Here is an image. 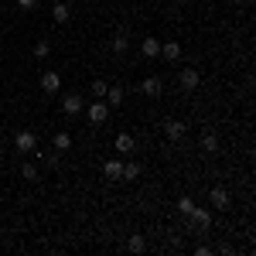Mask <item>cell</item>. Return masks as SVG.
Here are the masks:
<instances>
[{
	"label": "cell",
	"instance_id": "1",
	"mask_svg": "<svg viewBox=\"0 0 256 256\" xmlns=\"http://www.w3.org/2000/svg\"><path fill=\"white\" fill-rule=\"evenodd\" d=\"M106 116H110V106H106V102H92V106H89V123H92V126H102Z\"/></svg>",
	"mask_w": 256,
	"mask_h": 256
},
{
	"label": "cell",
	"instance_id": "2",
	"mask_svg": "<svg viewBox=\"0 0 256 256\" xmlns=\"http://www.w3.org/2000/svg\"><path fill=\"white\" fill-rule=\"evenodd\" d=\"M14 144H18L20 154H28V150H34V144H38V137L31 134V130H20L18 137H14Z\"/></svg>",
	"mask_w": 256,
	"mask_h": 256
},
{
	"label": "cell",
	"instance_id": "3",
	"mask_svg": "<svg viewBox=\"0 0 256 256\" xmlns=\"http://www.w3.org/2000/svg\"><path fill=\"white\" fill-rule=\"evenodd\" d=\"M188 218L195 222L198 229H208V226H212V216H208V208H192V212H188Z\"/></svg>",
	"mask_w": 256,
	"mask_h": 256
},
{
	"label": "cell",
	"instance_id": "4",
	"mask_svg": "<svg viewBox=\"0 0 256 256\" xmlns=\"http://www.w3.org/2000/svg\"><path fill=\"white\" fill-rule=\"evenodd\" d=\"M208 202H212L216 208H229V192H226V188H212V192H208Z\"/></svg>",
	"mask_w": 256,
	"mask_h": 256
},
{
	"label": "cell",
	"instance_id": "5",
	"mask_svg": "<svg viewBox=\"0 0 256 256\" xmlns=\"http://www.w3.org/2000/svg\"><path fill=\"white\" fill-rule=\"evenodd\" d=\"M178 82H181V89H195V86H198V72H195V68H181Z\"/></svg>",
	"mask_w": 256,
	"mask_h": 256
},
{
	"label": "cell",
	"instance_id": "6",
	"mask_svg": "<svg viewBox=\"0 0 256 256\" xmlns=\"http://www.w3.org/2000/svg\"><path fill=\"white\" fill-rule=\"evenodd\" d=\"M58 86H62V79L55 72H44V76H41V89H44V92H58Z\"/></svg>",
	"mask_w": 256,
	"mask_h": 256
},
{
	"label": "cell",
	"instance_id": "7",
	"mask_svg": "<svg viewBox=\"0 0 256 256\" xmlns=\"http://www.w3.org/2000/svg\"><path fill=\"white\" fill-rule=\"evenodd\" d=\"M164 134H168L171 140H181V137H184V123H181V120H168Z\"/></svg>",
	"mask_w": 256,
	"mask_h": 256
},
{
	"label": "cell",
	"instance_id": "8",
	"mask_svg": "<svg viewBox=\"0 0 256 256\" xmlns=\"http://www.w3.org/2000/svg\"><path fill=\"white\" fill-rule=\"evenodd\" d=\"M62 110H65L68 116H76V113L82 110V99L79 96H65V99H62Z\"/></svg>",
	"mask_w": 256,
	"mask_h": 256
},
{
	"label": "cell",
	"instance_id": "9",
	"mask_svg": "<svg viewBox=\"0 0 256 256\" xmlns=\"http://www.w3.org/2000/svg\"><path fill=\"white\" fill-rule=\"evenodd\" d=\"M140 52H144L147 58H154V55H160V41H158V38H144V44H140Z\"/></svg>",
	"mask_w": 256,
	"mask_h": 256
},
{
	"label": "cell",
	"instance_id": "10",
	"mask_svg": "<svg viewBox=\"0 0 256 256\" xmlns=\"http://www.w3.org/2000/svg\"><path fill=\"white\" fill-rule=\"evenodd\" d=\"M116 150L120 154H134V137H130V134H120L116 137Z\"/></svg>",
	"mask_w": 256,
	"mask_h": 256
},
{
	"label": "cell",
	"instance_id": "11",
	"mask_svg": "<svg viewBox=\"0 0 256 256\" xmlns=\"http://www.w3.org/2000/svg\"><path fill=\"white\" fill-rule=\"evenodd\" d=\"M52 18L58 20V24H65V20L72 18V10H68V4H55V7H52Z\"/></svg>",
	"mask_w": 256,
	"mask_h": 256
},
{
	"label": "cell",
	"instance_id": "12",
	"mask_svg": "<svg viewBox=\"0 0 256 256\" xmlns=\"http://www.w3.org/2000/svg\"><path fill=\"white\" fill-rule=\"evenodd\" d=\"M126 250H130V253H144V250H147V239L144 236H130L126 239Z\"/></svg>",
	"mask_w": 256,
	"mask_h": 256
},
{
	"label": "cell",
	"instance_id": "13",
	"mask_svg": "<svg viewBox=\"0 0 256 256\" xmlns=\"http://www.w3.org/2000/svg\"><path fill=\"white\" fill-rule=\"evenodd\" d=\"M160 52H164V58H181V44H178V41H168V44H164V48H160Z\"/></svg>",
	"mask_w": 256,
	"mask_h": 256
},
{
	"label": "cell",
	"instance_id": "14",
	"mask_svg": "<svg viewBox=\"0 0 256 256\" xmlns=\"http://www.w3.org/2000/svg\"><path fill=\"white\" fill-rule=\"evenodd\" d=\"M102 171H106V178H113V181H116L120 171H123V164H120V160H106V164H102Z\"/></svg>",
	"mask_w": 256,
	"mask_h": 256
},
{
	"label": "cell",
	"instance_id": "15",
	"mask_svg": "<svg viewBox=\"0 0 256 256\" xmlns=\"http://www.w3.org/2000/svg\"><path fill=\"white\" fill-rule=\"evenodd\" d=\"M120 178H126V181H137L140 178V168L130 160V164H123V171H120Z\"/></svg>",
	"mask_w": 256,
	"mask_h": 256
},
{
	"label": "cell",
	"instance_id": "16",
	"mask_svg": "<svg viewBox=\"0 0 256 256\" xmlns=\"http://www.w3.org/2000/svg\"><path fill=\"white\" fill-rule=\"evenodd\" d=\"M144 92L147 96H160V79H144Z\"/></svg>",
	"mask_w": 256,
	"mask_h": 256
},
{
	"label": "cell",
	"instance_id": "17",
	"mask_svg": "<svg viewBox=\"0 0 256 256\" xmlns=\"http://www.w3.org/2000/svg\"><path fill=\"white\" fill-rule=\"evenodd\" d=\"M106 99H110V106H120V102H123V89H120V86L106 89Z\"/></svg>",
	"mask_w": 256,
	"mask_h": 256
},
{
	"label": "cell",
	"instance_id": "18",
	"mask_svg": "<svg viewBox=\"0 0 256 256\" xmlns=\"http://www.w3.org/2000/svg\"><path fill=\"white\" fill-rule=\"evenodd\" d=\"M202 147H205L208 154H216V150H218V140H216V134H205V137H202Z\"/></svg>",
	"mask_w": 256,
	"mask_h": 256
},
{
	"label": "cell",
	"instance_id": "19",
	"mask_svg": "<svg viewBox=\"0 0 256 256\" xmlns=\"http://www.w3.org/2000/svg\"><path fill=\"white\" fill-rule=\"evenodd\" d=\"M72 147V137L68 134H55V150H68Z\"/></svg>",
	"mask_w": 256,
	"mask_h": 256
},
{
	"label": "cell",
	"instance_id": "20",
	"mask_svg": "<svg viewBox=\"0 0 256 256\" xmlns=\"http://www.w3.org/2000/svg\"><path fill=\"white\" fill-rule=\"evenodd\" d=\"M126 48H130V38H123V34H116V38H113V52H116V55H123Z\"/></svg>",
	"mask_w": 256,
	"mask_h": 256
},
{
	"label": "cell",
	"instance_id": "21",
	"mask_svg": "<svg viewBox=\"0 0 256 256\" xmlns=\"http://www.w3.org/2000/svg\"><path fill=\"white\" fill-rule=\"evenodd\" d=\"M20 174L28 178V181H38V168H34V164H24V168H20Z\"/></svg>",
	"mask_w": 256,
	"mask_h": 256
},
{
	"label": "cell",
	"instance_id": "22",
	"mask_svg": "<svg viewBox=\"0 0 256 256\" xmlns=\"http://www.w3.org/2000/svg\"><path fill=\"white\" fill-rule=\"evenodd\" d=\"M106 89H110V86H106L102 79H96V82H92V92H96V99H102V96H106Z\"/></svg>",
	"mask_w": 256,
	"mask_h": 256
},
{
	"label": "cell",
	"instance_id": "23",
	"mask_svg": "<svg viewBox=\"0 0 256 256\" xmlns=\"http://www.w3.org/2000/svg\"><path fill=\"white\" fill-rule=\"evenodd\" d=\"M48 52H52V44H48V41H38V44H34V55H38V58H44Z\"/></svg>",
	"mask_w": 256,
	"mask_h": 256
},
{
	"label": "cell",
	"instance_id": "24",
	"mask_svg": "<svg viewBox=\"0 0 256 256\" xmlns=\"http://www.w3.org/2000/svg\"><path fill=\"white\" fill-rule=\"evenodd\" d=\"M192 208H195V202H192V198H181V212H184V216H188V212H192Z\"/></svg>",
	"mask_w": 256,
	"mask_h": 256
},
{
	"label": "cell",
	"instance_id": "25",
	"mask_svg": "<svg viewBox=\"0 0 256 256\" xmlns=\"http://www.w3.org/2000/svg\"><path fill=\"white\" fill-rule=\"evenodd\" d=\"M34 4H38V0H18V7H24V10H31Z\"/></svg>",
	"mask_w": 256,
	"mask_h": 256
}]
</instances>
